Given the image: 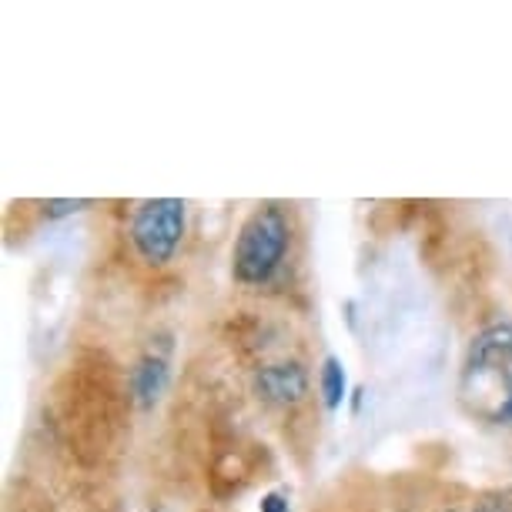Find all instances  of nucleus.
Returning <instances> with one entry per match:
<instances>
[{
	"label": "nucleus",
	"mask_w": 512,
	"mask_h": 512,
	"mask_svg": "<svg viewBox=\"0 0 512 512\" xmlns=\"http://www.w3.org/2000/svg\"><path fill=\"white\" fill-rule=\"evenodd\" d=\"M459 402L472 419L512 425V325L492 322L472 335L459 369Z\"/></svg>",
	"instance_id": "1"
},
{
	"label": "nucleus",
	"mask_w": 512,
	"mask_h": 512,
	"mask_svg": "<svg viewBox=\"0 0 512 512\" xmlns=\"http://www.w3.org/2000/svg\"><path fill=\"white\" fill-rule=\"evenodd\" d=\"M288 245H292V225L282 205L265 201L251 208L248 218L241 221L235 245H231V275L238 285L262 288L278 275L285 265Z\"/></svg>",
	"instance_id": "2"
},
{
	"label": "nucleus",
	"mask_w": 512,
	"mask_h": 512,
	"mask_svg": "<svg viewBox=\"0 0 512 512\" xmlns=\"http://www.w3.org/2000/svg\"><path fill=\"white\" fill-rule=\"evenodd\" d=\"M188 228V205L181 198H151L131 218V245L151 268H164L178 255Z\"/></svg>",
	"instance_id": "3"
},
{
	"label": "nucleus",
	"mask_w": 512,
	"mask_h": 512,
	"mask_svg": "<svg viewBox=\"0 0 512 512\" xmlns=\"http://www.w3.org/2000/svg\"><path fill=\"white\" fill-rule=\"evenodd\" d=\"M67 385H71V392L64 395V425L71 429V439L91 442L101 452V446L114 432V399H118V392L111 389V382L98 385V375H91V399L81 395V385L74 382V375L67 379Z\"/></svg>",
	"instance_id": "4"
},
{
	"label": "nucleus",
	"mask_w": 512,
	"mask_h": 512,
	"mask_svg": "<svg viewBox=\"0 0 512 512\" xmlns=\"http://www.w3.org/2000/svg\"><path fill=\"white\" fill-rule=\"evenodd\" d=\"M308 389H312V382H308V372L302 362H272L255 372V392H258V399H265L268 405L292 409V405L305 402Z\"/></svg>",
	"instance_id": "5"
},
{
	"label": "nucleus",
	"mask_w": 512,
	"mask_h": 512,
	"mask_svg": "<svg viewBox=\"0 0 512 512\" xmlns=\"http://www.w3.org/2000/svg\"><path fill=\"white\" fill-rule=\"evenodd\" d=\"M168 379H171V369H168V355L164 352H144L131 369V379H128V392L131 399L141 405V409H151V405L161 402L164 389H168Z\"/></svg>",
	"instance_id": "6"
},
{
	"label": "nucleus",
	"mask_w": 512,
	"mask_h": 512,
	"mask_svg": "<svg viewBox=\"0 0 512 512\" xmlns=\"http://www.w3.org/2000/svg\"><path fill=\"white\" fill-rule=\"evenodd\" d=\"M318 389H322V402L328 412L342 409L345 395H349V375H345V365L338 355H328L318 369Z\"/></svg>",
	"instance_id": "7"
},
{
	"label": "nucleus",
	"mask_w": 512,
	"mask_h": 512,
	"mask_svg": "<svg viewBox=\"0 0 512 512\" xmlns=\"http://www.w3.org/2000/svg\"><path fill=\"white\" fill-rule=\"evenodd\" d=\"M476 512H512V492H502V489L482 492L476 502Z\"/></svg>",
	"instance_id": "8"
},
{
	"label": "nucleus",
	"mask_w": 512,
	"mask_h": 512,
	"mask_svg": "<svg viewBox=\"0 0 512 512\" xmlns=\"http://www.w3.org/2000/svg\"><path fill=\"white\" fill-rule=\"evenodd\" d=\"M81 208H88V201H81V198H57V201H47L44 205V215L47 218H67V215H74V211H81Z\"/></svg>",
	"instance_id": "9"
},
{
	"label": "nucleus",
	"mask_w": 512,
	"mask_h": 512,
	"mask_svg": "<svg viewBox=\"0 0 512 512\" xmlns=\"http://www.w3.org/2000/svg\"><path fill=\"white\" fill-rule=\"evenodd\" d=\"M258 512H292V502H288V492L285 489H272L268 496L262 499V509Z\"/></svg>",
	"instance_id": "10"
},
{
	"label": "nucleus",
	"mask_w": 512,
	"mask_h": 512,
	"mask_svg": "<svg viewBox=\"0 0 512 512\" xmlns=\"http://www.w3.org/2000/svg\"><path fill=\"white\" fill-rule=\"evenodd\" d=\"M148 512H161V509H148Z\"/></svg>",
	"instance_id": "11"
},
{
	"label": "nucleus",
	"mask_w": 512,
	"mask_h": 512,
	"mask_svg": "<svg viewBox=\"0 0 512 512\" xmlns=\"http://www.w3.org/2000/svg\"><path fill=\"white\" fill-rule=\"evenodd\" d=\"M449 512H456V509H449Z\"/></svg>",
	"instance_id": "12"
}]
</instances>
